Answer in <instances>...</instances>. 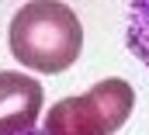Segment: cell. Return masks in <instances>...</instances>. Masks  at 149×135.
I'll return each mask as SVG.
<instances>
[{"instance_id": "obj_4", "label": "cell", "mask_w": 149, "mask_h": 135, "mask_svg": "<svg viewBox=\"0 0 149 135\" xmlns=\"http://www.w3.org/2000/svg\"><path fill=\"white\" fill-rule=\"evenodd\" d=\"M125 42L132 49V56L149 66V0H128V28Z\"/></svg>"}, {"instance_id": "obj_1", "label": "cell", "mask_w": 149, "mask_h": 135, "mask_svg": "<svg viewBox=\"0 0 149 135\" xmlns=\"http://www.w3.org/2000/svg\"><path fill=\"white\" fill-rule=\"evenodd\" d=\"M10 52L21 66L63 73L80 59L83 24L63 0H31L10 21Z\"/></svg>"}, {"instance_id": "obj_5", "label": "cell", "mask_w": 149, "mask_h": 135, "mask_svg": "<svg viewBox=\"0 0 149 135\" xmlns=\"http://www.w3.org/2000/svg\"><path fill=\"white\" fill-rule=\"evenodd\" d=\"M24 135H42V132H35V128H31V132H24Z\"/></svg>"}, {"instance_id": "obj_3", "label": "cell", "mask_w": 149, "mask_h": 135, "mask_svg": "<svg viewBox=\"0 0 149 135\" xmlns=\"http://www.w3.org/2000/svg\"><path fill=\"white\" fill-rule=\"evenodd\" d=\"M42 114V83L28 73H0V135H24Z\"/></svg>"}, {"instance_id": "obj_2", "label": "cell", "mask_w": 149, "mask_h": 135, "mask_svg": "<svg viewBox=\"0 0 149 135\" xmlns=\"http://www.w3.org/2000/svg\"><path fill=\"white\" fill-rule=\"evenodd\" d=\"M135 107V90L128 80H101L87 94L63 97L49 107L42 135H114Z\"/></svg>"}]
</instances>
